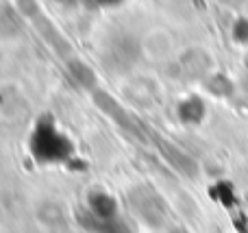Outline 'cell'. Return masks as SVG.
Wrapping results in <instances>:
<instances>
[{"label": "cell", "mask_w": 248, "mask_h": 233, "mask_svg": "<svg viewBox=\"0 0 248 233\" xmlns=\"http://www.w3.org/2000/svg\"><path fill=\"white\" fill-rule=\"evenodd\" d=\"M96 225H98V233H131V229L124 222L118 220V218L107 222H96Z\"/></svg>", "instance_id": "cell-2"}, {"label": "cell", "mask_w": 248, "mask_h": 233, "mask_svg": "<svg viewBox=\"0 0 248 233\" xmlns=\"http://www.w3.org/2000/svg\"><path fill=\"white\" fill-rule=\"evenodd\" d=\"M31 155L44 166H70L74 161V144L57 126L50 116H42L35 122L29 138Z\"/></svg>", "instance_id": "cell-1"}]
</instances>
